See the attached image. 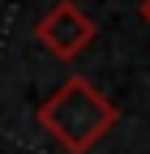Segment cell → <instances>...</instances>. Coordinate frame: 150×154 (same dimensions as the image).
<instances>
[{"mask_svg":"<svg viewBox=\"0 0 150 154\" xmlns=\"http://www.w3.org/2000/svg\"><path fill=\"white\" fill-rule=\"evenodd\" d=\"M34 120H39V128H43L60 150H69V154H90L111 128H116L120 111H116V103H111L90 77L69 73L64 82L39 103Z\"/></svg>","mask_w":150,"mask_h":154,"instance_id":"1","label":"cell"},{"mask_svg":"<svg viewBox=\"0 0 150 154\" xmlns=\"http://www.w3.org/2000/svg\"><path fill=\"white\" fill-rule=\"evenodd\" d=\"M95 34H99V26H95V17H90L77 0H56V5L34 22V38L56 56V60H77V56L95 43Z\"/></svg>","mask_w":150,"mask_h":154,"instance_id":"2","label":"cell"},{"mask_svg":"<svg viewBox=\"0 0 150 154\" xmlns=\"http://www.w3.org/2000/svg\"><path fill=\"white\" fill-rule=\"evenodd\" d=\"M137 13H142V22L150 26V0H142V5H137Z\"/></svg>","mask_w":150,"mask_h":154,"instance_id":"3","label":"cell"}]
</instances>
